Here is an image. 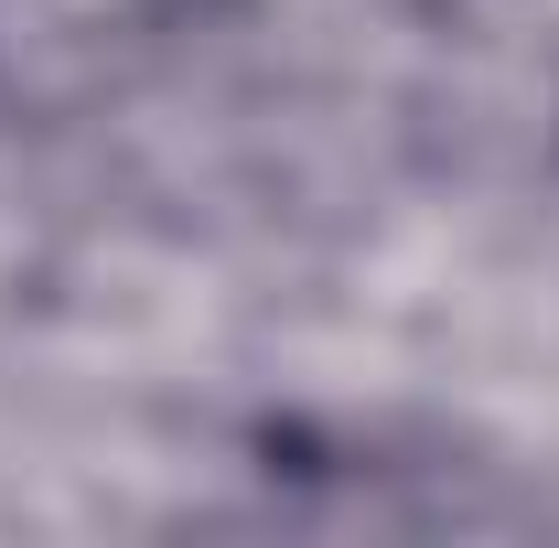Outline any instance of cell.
Listing matches in <instances>:
<instances>
[]
</instances>
